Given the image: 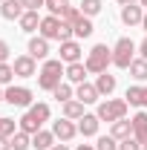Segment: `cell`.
Instances as JSON below:
<instances>
[{
  "label": "cell",
  "mask_w": 147,
  "mask_h": 150,
  "mask_svg": "<svg viewBox=\"0 0 147 150\" xmlns=\"http://www.w3.org/2000/svg\"><path fill=\"white\" fill-rule=\"evenodd\" d=\"M49 150H69V147H66V144L61 142V144H52V147H49Z\"/></svg>",
  "instance_id": "obj_39"
},
{
  "label": "cell",
  "mask_w": 147,
  "mask_h": 150,
  "mask_svg": "<svg viewBox=\"0 0 147 150\" xmlns=\"http://www.w3.org/2000/svg\"><path fill=\"white\" fill-rule=\"evenodd\" d=\"M66 75V67H64V61L61 58H49V61H43V67H40V72H37V87L40 90H46V93H52L58 84H64L61 78Z\"/></svg>",
  "instance_id": "obj_1"
},
{
  "label": "cell",
  "mask_w": 147,
  "mask_h": 150,
  "mask_svg": "<svg viewBox=\"0 0 147 150\" xmlns=\"http://www.w3.org/2000/svg\"><path fill=\"white\" fill-rule=\"evenodd\" d=\"M52 144H55V133L52 130H37L32 136V147L35 150H49Z\"/></svg>",
  "instance_id": "obj_20"
},
{
  "label": "cell",
  "mask_w": 147,
  "mask_h": 150,
  "mask_svg": "<svg viewBox=\"0 0 147 150\" xmlns=\"http://www.w3.org/2000/svg\"><path fill=\"white\" fill-rule=\"evenodd\" d=\"M75 150H95V144H78Z\"/></svg>",
  "instance_id": "obj_40"
},
{
  "label": "cell",
  "mask_w": 147,
  "mask_h": 150,
  "mask_svg": "<svg viewBox=\"0 0 147 150\" xmlns=\"http://www.w3.org/2000/svg\"><path fill=\"white\" fill-rule=\"evenodd\" d=\"M141 20H144L141 3H127V6H121V23H124V26H139Z\"/></svg>",
  "instance_id": "obj_11"
},
{
  "label": "cell",
  "mask_w": 147,
  "mask_h": 150,
  "mask_svg": "<svg viewBox=\"0 0 147 150\" xmlns=\"http://www.w3.org/2000/svg\"><path fill=\"white\" fill-rule=\"evenodd\" d=\"M52 95H55L61 104H64V101H69V98H75V93H72V87H69V84H58L55 90H52Z\"/></svg>",
  "instance_id": "obj_30"
},
{
  "label": "cell",
  "mask_w": 147,
  "mask_h": 150,
  "mask_svg": "<svg viewBox=\"0 0 147 150\" xmlns=\"http://www.w3.org/2000/svg\"><path fill=\"white\" fill-rule=\"evenodd\" d=\"M29 55L35 58V61H46V58H49V40H46V38H32V40H29Z\"/></svg>",
  "instance_id": "obj_14"
},
{
  "label": "cell",
  "mask_w": 147,
  "mask_h": 150,
  "mask_svg": "<svg viewBox=\"0 0 147 150\" xmlns=\"http://www.w3.org/2000/svg\"><path fill=\"white\" fill-rule=\"evenodd\" d=\"M81 115H84V101H78V98L64 101V118H72V121H78Z\"/></svg>",
  "instance_id": "obj_22"
},
{
  "label": "cell",
  "mask_w": 147,
  "mask_h": 150,
  "mask_svg": "<svg viewBox=\"0 0 147 150\" xmlns=\"http://www.w3.org/2000/svg\"><path fill=\"white\" fill-rule=\"evenodd\" d=\"M0 150H12V139L9 136H0Z\"/></svg>",
  "instance_id": "obj_37"
},
{
  "label": "cell",
  "mask_w": 147,
  "mask_h": 150,
  "mask_svg": "<svg viewBox=\"0 0 147 150\" xmlns=\"http://www.w3.org/2000/svg\"><path fill=\"white\" fill-rule=\"evenodd\" d=\"M66 6H69V0H46V9H49L52 18H61L66 12Z\"/></svg>",
  "instance_id": "obj_29"
},
{
  "label": "cell",
  "mask_w": 147,
  "mask_h": 150,
  "mask_svg": "<svg viewBox=\"0 0 147 150\" xmlns=\"http://www.w3.org/2000/svg\"><path fill=\"white\" fill-rule=\"evenodd\" d=\"M110 136H112V139H118V142L130 139V136H133V121H127V118H118V121H112Z\"/></svg>",
  "instance_id": "obj_19"
},
{
  "label": "cell",
  "mask_w": 147,
  "mask_h": 150,
  "mask_svg": "<svg viewBox=\"0 0 147 150\" xmlns=\"http://www.w3.org/2000/svg\"><path fill=\"white\" fill-rule=\"evenodd\" d=\"M52 133H55V139H61L66 144V142H72L78 136V124L72 118H58V121H52Z\"/></svg>",
  "instance_id": "obj_7"
},
{
  "label": "cell",
  "mask_w": 147,
  "mask_h": 150,
  "mask_svg": "<svg viewBox=\"0 0 147 150\" xmlns=\"http://www.w3.org/2000/svg\"><path fill=\"white\" fill-rule=\"evenodd\" d=\"M95 150H118V139H112V136H101V139L95 142Z\"/></svg>",
  "instance_id": "obj_32"
},
{
  "label": "cell",
  "mask_w": 147,
  "mask_h": 150,
  "mask_svg": "<svg viewBox=\"0 0 147 150\" xmlns=\"http://www.w3.org/2000/svg\"><path fill=\"white\" fill-rule=\"evenodd\" d=\"M118 150H141V142H139L136 136H130L124 142H118Z\"/></svg>",
  "instance_id": "obj_33"
},
{
  "label": "cell",
  "mask_w": 147,
  "mask_h": 150,
  "mask_svg": "<svg viewBox=\"0 0 147 150\" xmlns=\"http://www.w3.org/2000/svg\"><path fill=\"white\" fill-rule=\"evenodd\" d=\"M75 98L78 101H84V104H95L101 95H98V90H95V84H78V90H75Z\"/></svg>",
  "instance_id": "obj_16"
},
{
  "label": "cell",
  "mask_w": 147,
  "mask_h": 150,
  "mask_svg": "<svg viewBox=\"0 0 147 150\" xmlns=\"http://www.w3.org/2000/svg\"><path fill=\"white\" fill-rule=\"evenodd\" d=\"M81 18H84V12H81L78 6H72V3H69V6H66V12L61 15V20H64V23H69V26H75Z\"/></svg>",
  "instance_id": "obj_27"
},
{
  "label": "cell",
  "mask_w": 147,
  "mask_h": 150,
  "mask_svg": "<svg viewBox=\"0 0 147 150\" xmlns=\"http://www.w3.org/2000/svg\"><path fill=\"white\" fill-rule=\"evenodd\" d=\"M29 147H32V136H29V133L18 130L12 136V150H29Z\"/></svg>",
  "instance_id": "obj_26"
},
{
  "label": "cell",
  "mask_w": 147,
  "mask_h": 150,
  "mask_svg": "<svg viewBox=\"0 0 147 150\" xmlns=\"http://www.w3.org/2000/svg\"><path fill=\"white\" fill-rule=\"evenodd\" d=\"M20 3H23V9H26V12H37V9H43V6H46V0H20Z\"/></svg>",
  "instance_id": "obj_35"
},
{
  "label": "cell",
  "mask_w": 147,
  "mask_h": 150,
  "mask_svg": "<svg viewBox=\"0 0 147 150\" xmlns=\"http://www.w3.org/2000/svg\"><path fill=\"white\" fill-rule=\"evenodd\" d=\"M12 81H15V67L6 61L0 64V87H12Z\"/></svg>",
  "instance_id": "obj_28"
},
{
  "label": "cell",
  "mask_w": 147,
  "mask_h": 150,
  "mask_svg": "<svg viewBox=\"0 0 147 150\" xmlns=\"http://www.w3.org/2000/svg\"><path fill=\"white\" fill-rule=\"evenodd\" d=\"M72 32H75V38H90L92 32H95V26H92V20L84 15V18H81V20L72 26Z\"/></svg>",
  "instance_id": "obj_24"
},
{
  "label": "cell",
  "mask_w": 147,
  "mask_h": 150,
  "mask_svg": "<svg viewBox=\"0 0 147 150\" xmlns=\"http://www.w3.org/2000/svg\"><path fill=\"white\" fill-rule=\"evenodd\" d=\"M139 52H141V58H144V61H147V38H144V40H141V43H139Z\"/></svg>",
  "instance_id": "obj_38"
},
{
  "label": "cell",
  "mask_w": 147,
  "mask_h": 150,
  "mask_svg": "<svg viewBox=\"0 0 147 150\" xmlns=\"http://www.w3.org/2000/svg\"><path fill=\"white\" fill-rule=\"evenodd\" d=\"M141 29H144V32H147V15H144V20H141Z\"/></svg>",
  "instance_id": "obj_42"
},
{
  "label": "cell",
  "mask_w": 147,
  "mask_h": 150,
  "mask_svg": "<svg viewBox=\"0 0 147 150\" xmlns=\"http://www.w3.org/2000/svg\"><path fill=\"white\" fill-rule=\"evenodd\" d=\"M6 61H9V43L0 40V64H6Z\"/></svg>",
  "instance_id": "obj_36"
},
{
  "label": "cell",
  "mask_w": 147,
  "mask_h": 150,
  "mask_svg": "<svg viewBox=\"0 0 147 150\" xmlns=\"http://www.w3.org/2000/svg\"><path fill=\"white\" fill-rule=\"evenodd\" d=\"M12 67H15V75H18V78H32V75H37V61L29 55V52H26V55H18Z\"/></svg>",
  "instance_id": "obj_9"
},
{
  "label": "cell",
  "mask_w": 147,
  "mask_h": 150,
  "mask_svg": "<svg viewBox=\"0 0 147 150\" xmlns=\"http://www.w3.org/2000/svg\"><path fill=\"white\" fill-rule=\"evenodd\" d=\"M141 150H147V144H141Z\"/></svg>",
  "instance_id": "obj_45"
},
{
  "label": "cell",
  "mask_w": 147,
  "mask_h": 150,
  "mask_svg": "<svg viewBox=\"0 0 147 150\" xmlns=\"http://www.w3.org/2000/svg\"><path fill=\"white\" fill-rule=\"evenodd\" d=\"M37 32H40V38H46V40H61V32H64V20H61V18H52V15H49V18H43V20H40V29H37Z\"/></svg>",
  "instance_id": "obj_8"
},
{
  "label": "cell",
  "mask_w": 147,
  "mask_h": 150,
  "mask_svg": "<svg viewBox=\"0 0 147 150\" xmlns=\"http://www.w3.org/2000/svg\"><path fill=\"white\" fill-rule=\"evenodd\" d=\"M81 52H84V49H81L78 40H64V43H61V61H64V64H78V61H81Z\"/></svg>",
  "instance_id": "obj_12"
},
{
  "label": "cell",
  "mask_w": 147,
  "mask_h": 150,
  "mask_svg": "<svg viewBox=\"0 0 147 150\" xmlns=\"http://www.w3.org/2000/svg\"><path fill=\"white\" fill-rule=\"evenodd\" d=\"M3 93H6V90H0V101H3Z\"/></svg>",
  "instance_id": "obj_43"
},
{
  "label": "cell",
  "mask_w": 147,
  "mask_h": 150,
  "mask_svg": "<svg viewBox=\"0 0 147 150\" xmlns=\"http://www.w3.org/2000/svg\"><path fill=\"white\" fill-rule=\"evenodd\" d=\"M87 72H90V69H87V64H81V61H78V64H66V81H69V84H84Z\"/></svg>",
  "instance_id": "obj_18"
},
{
  "label": "cell",
  "mask_w": 147,
  "mask_h": 150,
  "mask_svg": "<svg viewBox=\"0 0 147 150\" xmlns=\"http://www.w3.org/2000/svg\"><path fill=\"white\" fill-rule=\"evenodd\" d=\"M127 107L130 104L124 98H107V101L98 104V112H95V115H98L101 121H118V118L127 115Z\"/></svg>",
  "instance_id": "obj_5"
},
{
  "label": "cell",
  "mask_w": 147,
  "mask_h": 150,
  "mask_svg": "<svg viewBox=\"0 0 147 150\" xmlns=\"http://www.w3.org/2000/svg\"><path fill=\"white\" fill-rule=\"evenodd\" d=\"M87 69L95 75H101V72H107V67L112 64V49L107 46V43H95L90 52H87Z\"/></svg>",
  "instance_id": "obj_3"
},
{
  "label": "cell",
  "mask_w": 147,
  "mask_h": 150,
  "mask_svg": "<svg viewBox=\"0 0 147 150\" xmlns=\"http://www.w3.org/2000/svg\"><path fill=\"white\" fill-rule=\"evenodd\" d=\"M0 118H3V115H0Z\"/></svg>",
  "instance_id": "obj_46"
},
{
  "label": "cell",
  "mask_w": 147,
  "mask_h": 150,
  "mask_svg": "<svg viewBox=\"0 0 147 150\" xmlns=\"http://www.w3.org/2000/svg\"><path fill=\"white\" fill-rule=\"evenodd\" d=\"M130 107H147V87L136 84V87H127V95H124Z\"/></svg>",
  "instance_id": "obj_13"
},
{
  "label": "cell",
  "mask_w": 147,
  "mask_h": 150,
  "mask_svg": "<svg viewBox=\"0 0 147 150\" xmlns=\"http://www.w3.org/2000/svg\"><path fill=\"white\" fill-rule=\"evenodd\" d=\"M101 6H104L101 0H81V12H84L87 18H92V15H98V12H101Z\"/></svg>",
  "instance_id": "obj_31"
},
{
  "label": "cell",
  "mask_w": 147,
  "mask_h": 150,
  "mask_svg": "<svg viewBox=\"0 0 147 150\" xmlns=\"http://www.w3.org/2000/svg\"><path fill=\"white\" fill-rule=\"evenodd\" d=\"M49 112H52L49 104H43V101H40V104H32L29 110L23 112V118H20V130L29 133V136H35V133L43 130V124L49 121Z\"/></svg>",
  "instance_id": "obj_2"
},
{
  "label": "cell",
  "mask_w": 147,
  "mask_h": 150,
  "mask_svg": "<svg viewBox=\"0 0 147 150\" xmlns=\"http://www.w3.org/2000/svg\"><path fill=\"white\" fill-rule=\"evenodd\" d=\"M40 15H37V12H23V18L18 20L20 23V29H23V32H35V29H40Z\"/></svg>",
  "instance_id": "obj_23"
},
{
  "label": "cell",
  "mask_w": 147,
  "mask_h": 150,
  "mask_svg": "<svg viewBox=\"0 0 147 150\" xmlns=\"http://www.w3.org/2000/svg\"><path fill=\"white\" fill-rule=\"evenodd\" d=\"M118 3H121V6H127V3H139V0H118Z\"/></svg>",
  "instance_id": "obj_41"
},
{
  "label": "cell",
  "mask_w": 147,
  "mask_h": 150,
  "mask_svg": "<svg viewBox=\"0 0 147 150\" xmlns=\"http://www.w3.org/2000/svg\"><path fill=\"white\" fill-rule=\"evenodd\" d=\"M136 61V43L130 38H118L112 46V64L118 69H130V64Z\"/></svg>",
  "instance_id": "obj_4"
},
{
  "label": "cell",
  "mask_w": 147,
  "mask_h": 150,
  "mask_svg": "<svg viewBox=\"0 0 147 150\" xmlns=\"http://www.w3.org/2000/svg\"><path fill=\"white\" fill-rule=\"evenodd\" d=\"M139 3H141V6H147V0H139Z\"/></svg>",
  "instance_id": "obj_44"
},
{
  "label": "cell",
  "mask_w": 147,
  "mask_h": 150,
  "mask_svg": "<svg viewBox=\"0 0 147 150\" xmlns=\"http://www.w3.org/2000/svg\"><path fill=\"white\" fill-rule=\"evenodd\" d=\"M115 75L110 72H101L98 75V81H95V90H98V95H112V90H115Z\"/></svg>",
  "instance_id": "obj_21"
},
{
  "label": "cell",
  "mask_w": 147,
  "mask_h": 150,
  "mask_svg": "<svg viewBox=\"0 0 147 150\" xmlns=\"http://www.w3.org/2000/svg\"><path fill=\"white\" fill-rule=\"evenodd\" d=\"M32 98L35 95L29 87H6V93H3V101L12 107H32Z\"/></svg>",
  "instance_id": "obj_6"
},
{
  "label": "cell",
  "mask_w": 147,
  "mask_h": 150,
  "mask_svg": "<svg viewBox=\"0 0 147 150\" xmlns=\"http://www.w3.org/2000/svg\"><path fill=\"white\" fill-rule=\"evenodd\" d=\"M0 136H15V121L12 118H0Z\"/></svg>",
  "instance_id": "obj_34"
},
{
  "label": "cell",
  "mask_w": 147,
  "mask_h": 150,
  "mask_svg": "<svg viewBox=\"0 0 147 150\" xmlns=\"http://www.w3.org/2000/svg\"><path fill=\"white\" fill-rule=\"evenodd\" d=\"M130 75H133L136 81H147V61L144 58H136V61L130 64Z\"/></svg>",
  "instance_id": "obj_25"
},
{
  "label": "cell",
  "mask_w": 147,
  "mask_h": 150,
  "mask_svg": "<svg viewBox=\"0 0 147 150\" xmlns=\"http://www.w3.org/2000/svg\"><path fill=\"white\" fill-rule=\"evenodd\" d=\"M130 121H133V136L141 144H147V112H136Z\"/></svg>",
  "instance_id": "obj_17"
},
{
  "label": "cell",
  "mask_w": 147,
  "mask_h": 150,
  "mask_svg": "<svg viewBox=\"0 0 147 150\" xmlns=\"http://www.w3.org/2000/svg\"><path fill=\"white\" fill-rule=\"evenodd\" d=\"M98 124H101V118H98L95 112H84V115L78 118V133H81L84 139H90V136H98Z\"/></svg>",
  "instance_id": "obj_10"
},
{
  "label": "cell",
  "mask_w": 147,
  "mask_h": 150,
  "mask_svg": "<svg viewBox=\"0 0 147 150\" xmlns=\"http://www.w3.org/2000/svg\"><path fill=\"white\" fill-rule=\"evenodd\" d=\"M0 3H3V0H0Z\"/></svg>",
  "instance_id": "obj_47"
},
{
  "label": "cell",
  "mask_w": 147,
  "mask_h": 150,
  "mask_svg": "<svg viewBox=\"0 0 147 150\" xmlns=\"http://www.w3.org/2000/svg\"><path fill=\"white\" fill-rule=\"evenodd\" d=\"M23 12H26V9H23L20 0H3V6H0V15H3L6 20H20Z\"/></svg>",
  "instance_id": "obj_15"
}]
</instances>
